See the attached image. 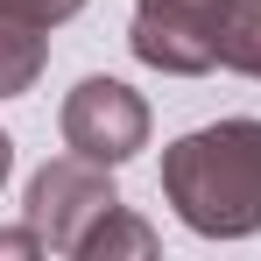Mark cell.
Segmentation results:
<instances>
[{
  "instance_id": "cell-1",
  "label": "cell",
  "mask_w": 261,
  "mask_h": 261,
  "mask_svg": "<svg viewBox=\"0 0 261 261\" xmlns=\"http://www.w3.org/2000/svg\"><path fill=\"white\" fill-rule=\"evenodd\" d=\"M163 198L205 240L261 233V120H212L163 148Z\"/></svg>"
},
{
  "instance_id": "cell-2",
  "label": "cell",
  "mask_w": 261,
  "mask_h": 261,
  "mask_svg": "<svg viewBox=\"0 0 261 261\" xmlns=\"http://www.w3.org/2000/svg\"><path fill=\"white\" fill-rule=\"evenodd\" d=\"M57 127H64L71 155H92V163L120 170V163H134L148 148V99L134 85H120V78H78L64 92Z\"/></svg>"
},
{
  "instance_id": "cell-3",
  "label": "cell",
  "mask_w": 261,
  "mask_h": 261,
  "mask_svg": "<svg viewBox=\"0 0 261 261\" xmlns=\"http://www.w3.org/2000/svg\"><path fill=\"white\" fill-rule=\"evenodd\" d=\"M113 205H120L113 170L92 163V155H57V163H43V170L29 176V226L43 233L57 254H78L85 233L113 212Z\"/></svg>"
},
{
  "instance_id": "cell-4",
  "label": "cell",
  "mask_w": 261,
  "mask_h": 261,
  "mask_svg": "<svg viewBox=\"0 0 261 261\" xmlns=\"http://www.w3.org/2000/svg\"><path fill=\"white\" fill-rule=\"evenodd\" d=\"M43 64H49V29H29V21L0 14V99H21L43 78Z\"/></svg>"
},
{
  "instance_id": "cell-5",
  "label": "cell",
  "mask_w": 261,
  "mask_h": 261,
  "mask_svg": "<svg viewBox=\"0 0 261 261\" xmlns=\"http://www.w3.org/2000/svg\"><path fill=\"white\" fill-rule=\"evenodd\" d=\"M148 254H155V226L134 219L127 205H113V212L85 233V247H78L71 261H148Z\"/></svg>"
},
{
  "instance_id": "cell-6",
  "label": "cell",
  "mask_w": 261,
  "mask_h": 261,
  "mask_svg": "<svg viewBox=\"0 0 261 261\" xmlns=\"http://www.w3.org/2000/svg\"><path fill=\"white\" fill-rule=\"evenodd\" d=\"M219 64L261 85V0H233L219 21Z\"/></svg>"
},
{
  "instance_id": "cell-7",
  "label": "cell",
  "mask_w": 261,
  "mask_h": 261,
  "mask_svg": "<svg viewBox=\"0 0 261 261\" xmlns=\"http://www.w3.org/2000/svg\"><path fill=\"white\" fill-rule=\"evenodd\" d=\"M85 0H0V14H14V21H29V29H57V21H71Z\"/></svg>"
},
{
  "instance_id": "cell-8",
  "label": "cell",
  "mask_w": 261,
  "mask_h": 261,
  "mask_svg": "<svg viewBox=\"0 0 261 261\" xmlns=\"http://www.w3.org/2000/svg\"><path fill=\"white\" fill-rule=\"evenodd\" d=\"M0 254H49V240L36 226H14V233H0Z\"/></svg>"
},
{
  "instance_id": "cell-9",
  "label": "cell",
  "mask_w": 261,
  "mask_h": 261,
  "mask_svg": "<svg viewBox=\"0 0 261 261\" xmlns=\"http://www.w3.org/2000/svg\"><path fill=\"white\" fill-rule=\"evenodd\" d=\"M7 176H14V141L0 134V191H7Z\"/></svg>"
}]
</instances>
